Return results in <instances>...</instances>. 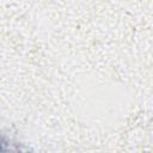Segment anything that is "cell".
<instances>
[{"instance_id":"6da1fadb","label":"cell","mask_w":153,"mask_h":153,"mask_svg":"<svg viewBox=\"0 0 153 153\" xmlns=\"http://www.w3.org/2000/svg\"><path fill=\"white\" fill-rule=\"evenodd\" d=\"M7 149H11V147L7 145V142L2 137H0V151H7Z\"/></svg>"}]
</instances>
